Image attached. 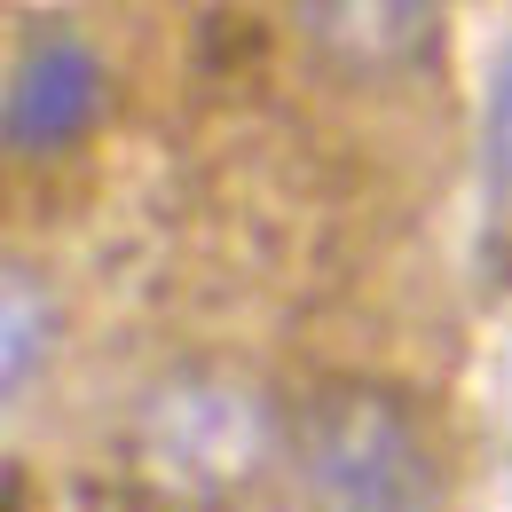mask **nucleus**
<instances>
[{"instance_id": "f257e3e1", "label": "nucleus", "mask_w": 512, "mask_h": 512, "mask_svg": "<svg viewBox=\"0 0 512 512\" xmlns=\"http://www.w3.org/2000/svg\"><path fill=\"white\" fill-rule=\"evenodd\" d=\"M300 512H442V457L402 394L339 379L276 434Z\"/></svg>"}, {"instance_id": "f03ea898", "label": "nucleus", "mask_w": 512, "mask_h": 512, "mask_svg": "<svg viewBox=\"0 0 512 512\" xmlns=\"http://www.w3.org/2000/svg\"><path fill=\"white\" fill-rule=\"evenodd\" d=\"M276 410L245 379L221 371H182V379L150 386L134 410V465L150 489L182 497V505H221L276 457Z\"/></svg>"}, {"instance_id": "7ed1b4c3", "label": "nucleus", "mask_w": 512, "mask_h": 512, "mask_svg": "<svg viewBox=\"0 0 512 512\" xmlns=\"http://www.w3.org/2000/svg\"><path fill=\"white\" fill-rule=\"evenodd\" d=\"M103 103H111L103 56L79 32L48 24V32L24 40V56L8 71V87H0V134L16 150H64V142H79L103 119Z\"/></svg>"}, {"instance_id": "20e7f679", "label": "nucleus", "mask_w": 512, "mask_h": 512, "mask_svg": "<svg viewBox=\"0 0 512 512\" xmlns=\"http://www.w3.org/2000/svg\"><path fill=\"white\" fill-rule=\"evenodd\" d=\"M56 331H64V316H56L48 276H32V268L0 260V410L40 379V371H48Z\"/></svg>"}, {"instance_id": "39448f33", "label": "nucleus", "mask_w": 512, "mask_h": 512, "mask_svg": "<svg viewBox=\"0 0 512 512\" xmlns=\"http://www.w3.org/2000/svg\"><path fill=\"white\" fill-rule=\"evenodd\" d=\"M323 48H339L347 64H410L434 40V8H308Z\"/></svg>"}, {"instance_id": "423d86ee", "label": "nucleus", "mask_w": 512, "mask_h": 512, "mask_svg": "<svg viewBox=\"0 0 512 512\" xmlns=\"http://www.w3.org/2000/svg\"><path fill=\"white\" fill-rule=\"evenodd\" d=\"M481 158H489V190H512V48L497 56V79H489V111H481Z\"/></svg>"}]
</instances>
